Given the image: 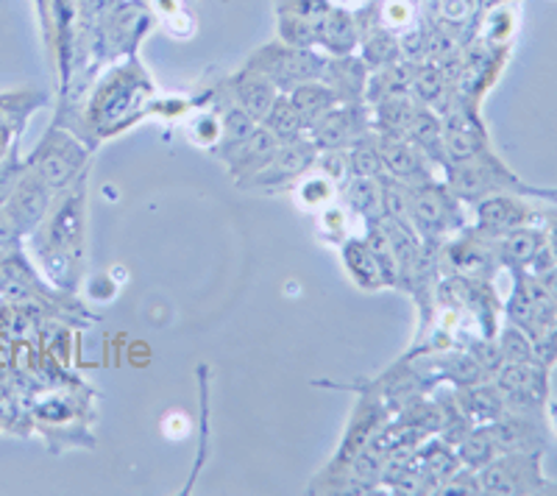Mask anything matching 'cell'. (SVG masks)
I'll list each match as a JSON object with an SVG mask.
<instances>
[{
	"instance_id": "6da1fadb",
	"label": "cell",
	"mask_w": 557,
	"mask_h": 496,
	"mask_svg": "<svg viewBox=\"0 0 557 496\" xmlns=\"http://www.w3.org/2000/svg\"><path fill=\"white\" fill-rule=\"evenodd\" d=\"M84 215H87V190L82 176L53 196L45 221L34 235H28L42 271L62 290H73L76 285V268L84 255Z\"/></svg>"
},
{
	"instance_id": "7a4b0ae2",
	"label": "cell",
	"mask_w": 557,
	"mask_h": 496,
	"mask_svg": "<svg viewBox=\"0 0 557 496\" xmlns=\"http://www.w3.org/2000/svg\"><path fill=\"white\" fill-rule=\"evenodd\" d=\"M151 96L148 82L137 67H121L101 84L87 109V132L96 137H114L146 115V101Z\"/></svg>"
},
{
	"instance_id": "3957f363",
	"label": "cell",
	"mask_w": 557,
	"mask_h": 496,
	"mask_svg": "<svg viewBox=\"0 0 557 496\" xmlns=\"http://www.w3.org/2000/svg\"><path fill=\"white\" fill-rule=\"evenodd\" d=\"M89 148L78 140L76 134L64 132V128L51 126L42 134V140L37 142L32 153L26 157L28 168L37 176L45 178V185L53 193H62L76 178L84 176V165H87Z\"/></svg>"
},
{
	"instance_id": "277c9868",
	"label": "cell",
	"mask_w": 557,
	"mask_h": 496,
	"mask_svg": "<svg viewBox=\"0 0 557 496\" xmlns=\"http://www.w3.org/2000/svg\"><path fill=\"white\" fill-rule=\"evenodd\" d=\"M541 449L502 452L480 469L482 494H552L557 491L541 474Z\"/></svg>"
},
{
	"instance_id": "5b68a950",
	"label": "cell",
	"mask_w": 557,
	"mask_h": 496,
	"mask_svg": "<svg viewBox=\"0 0 557 496\" xmlns=\"http://www.w3.org/2000/svg\"><path fill=\"white\" fill-rule=\"evenodd\" d=\"M407 190H410V221L418 235L437 240L446 232L462 226L460 204H457L460 198L449 187L435 185V178H430L421 185H407Z\"/></svg>"
},
{
	"instance_id": "8992f818",
	"label": "cell",
	"mask_w": 557,
	"mask_h": 496,
	"mask_svg": "<svg viewBox=\"0 0 557 496\" xmlns=\"http://www.w3.org/2000/svg\"><path fill=\"white\" fill-rule=\"evenodd\" d=\"M496 388H499L505 408H513L516 413H532L539 410L549 394L546 382V363L530 360V363H502L494 371Z\"/></svg>"
},
{
	"instance_id": "52a82bcc",
	"label": "cell",
	"mask_w": 557,
	"mask_h": 496,
	"mask_svg": "<svg viewBox=\"0 0 557 496\" xmlns=\"http://www.w3.org/2000/svg\"><path fill=\"white\" fill-rule=\"evenodd\" d=\"M307 132L318 151H346L351 142L374 132V126H371V112H366L360 101H343L318 117Z\"/></svg>"
},
{
	"instance_id": "ba28073f",
	"label": "cell",
	"mask_w": 557,
	"mask_h": 496,
	"mask_svg": "<svg viewBox=\"0 0 557 496\" xmlns=\"http://www.w3.org/2000/svg\"><path fill=\"white\" fill-rule=\"evenodd\" d=\"M318 157H321V151H318V146L310 140V137L278 142L276 153L265 162V168H262L260 173H253V176L248 178L246 187H260V190H268V187L287 185V182H293V178L305 176L310 168H315Z\"/></svg>"
},
{
	"instance_id": "9c48e42d",
	"label": "cell",
	"mask_w": 557,
	"mask_h": 496,
	"mask_svg": "<svg viewBox=\"0 0 557 496\" xmlns=\"http://www.w3.org/2000/svg\"><path fill=\"white\" fill-rule=\"evenodd\" d=\"M53 196L57 193L45 185V178L37 176L26 162V173L20 176L12 198L3 207L9 212V218H12L14 226H17L20 235H23V240H28V235H34L39 223L45 221V215H48V210L53 204Z\"/></svg>"
},
{
	"instance_id": "30bf717a",
	"label": "cell",
	"mask_w": 557,
	"mask_h": 496,
	"mask_svg": "<svg viewBox=\"0 0 557 496\" xmlns=\"http://www.w3.org/2000/svg\"><path fill=\"white\" fill-rule=\"evenodd\" d=\"M260 71L262 76L271 78V84L276 89H285L290 92L293 87L305 82H318L323 78V71H326V62L318 57H312L305 48H293V51H276V48H268L260 57Z\"/></svg>"
},
{
	"instance_id": "8fae6325",
	"label": "cell",
	"mask_w": 557,
	"mask_h": 496,
	"mask_svg": "<svg viewBox=\"0 0 557 496\" xmlns=\"http://www.w3.org/2000/svg\"><path fill=\"white\" fill-rule=\"evenodd\" d=\"M532 221V210L524 198L510 193H494L476 201V232L487 237H502Z\"/></svg>"
},
{
	"instance_id": "7c38bea8",
	"label": "cell",
	"mask_w": 557,
	"mask_h": 496,
	"mask_svg": "<svg viewBox=\"0 0 557 496\" xmlns=\"http://www.w3.org/2000/svg\"><path fill=\"white\" fill-rule=\"evenodd\" d=\"M376 146H380L382 168H385V176L399 178L405 185H421V182H430V160L424 153L418 151L412 142H407L405 137H385V134H376Z\"/></svg>"
},
{
	"instance_id": "4fadbf2b",
	"label": "cell",
	"mask_w": 557,
	"mask_h": 496,
	"mask_svg": "<svg viewBox=\"0 0 557 496\" xmlns=\"http://www.w3.org/2000/svg\"><path fill=\"white\" fill-rule=\"evenodd\" d=\"M382 421H385V410H382L380 401L362 399L360 408L355 410V419L348 424L346 438H343L341 449H337L335 460H332L330 474H341V471H346L351 466V460L366 449L368 441L374 438Z\"/></svg>"
},
{
	"instance_id": "5bb4252c",
	"label": "cell",
	"mask_w": 557,
	"mask_h": 496,
	"mask_svg": "<svg viewBox=\"0 0 557 496\" xmlns=\"http://www.w3.org/2000/svg\"><path fill=\"white\" fill-rule=\"evenodd\" d=\"M276 148H278L276 134H271L260 123V126L253 128L251 137H246L240 146L232 148V151L223 157V162L228 165V173H232V178H237L240 185H246L253 173H260L262 168H265V162L271 160L273 153H276Z\"/></svg>"
},
{
	"instance_id": "9a60e30c",
	"label": "cell",
	"mask_w": 557,
	"mask_h": 496,
	"mask_svg": "<svg viewBox=\"0 0 557 496\" xmlns=\"http://www.w3.org/2000/svg\"><path fill=\"white\" fill-rule=\"evenodd\" d=\"M485 426L499 446V452H532V449L544 446L539 426L532 424L524 413H502L499 419Z\"/></svg>"
},
{
	"instance_id": "2e32d148",
	"label": "cell",
	"mask_w": 557,
	"mask_h": 496,
	"mask_svg": "<svg viewBox=\"0 0 557 496\" xmlns=\"http://www.w3.org/2000/svg\"><path fill=\"white\" fill-rule=\"evenodd\" d=\"M544 248H546V232L532 230V226H519V230L505 232V235L496 240L494 255L499 257L502 265L521 271V268L530 265V262L544 251Z\"/></svg>"
},
{
	"instance_id": "e0dca14e",
	"label": "cell",
	"mask_w": 557,
	"mask_h": 496,
	"mask_svg": "<svg viewBox=\"0 0 557 496\" xmlns=\"http://www.w3.org/2000/svg\"><path fill=\"white\" fill-rule=\"evenodd\" d=\"M405 140L412 142L418 151L424 153L430 162L446 168L444 157V121L437 117V112H432L430 107H418L416 115H412L410 128H407Z\"/></svg>"
},
{
	"instance_id": "ac0fdd59",
	"label": "cell",
	"mask_w": 557,
	"mask_h": 496,
	"mask_svg": "<svg viewBox=\"0 0 557 496\" xmlns=\"http://www.w3.org/2000/svg\"><path fill=\"white\" fill-rule=\"evenodd\" d=\"M273 101H276V87L260 71L248 67V71H243L235 78V103L246 109L257 123H262V117L268 115V109L273 107Z\"/></svg>"
},
{
	"instance_id": "d6986e66",
	"label": "cell",
	"mask_w": 557,
	"mask_h": 496,
	"mask_svg": "<svg viewBox=\"0 0 557 496\" xmlns=\"http://www.w3.org/2000/svg\"><path fill=\"white\" fill-rule=\"evenodd\" d=\"M343 262H346L348 274H351L355 285H360L362 290H380V287L387 285L385 271H382L374 248L368 246V240L343 243Z\"/></svg>"
},
{
	"instance_id": "ffe728a7",
	"label": "cell",
	"mask_w": 557,
	"mask_h": 496,
	"mask_svg": "<svg viewBox=\"0 0 557 496\" xmlns=\"http://www.w3.org/2000/svg\"><path fill=\"white\" fill-rule=\"evenodd\" d=\"M457 405L476 424H491L507 410L499 388L487 385V382H476V385H466V388L457 390Z\"/></svg>"
},
{
	"instance_id": "44dd1931",
	"label": "cell",
	"mask_w": 557,
	"mask_h": 496,
	"mask_svg": "<svg viewBox=\"0 0 557 496\" xmlns=\"http://www.w3.org/2000/svg\"><path fill=\"white\" fill-rule=\"evenodd\" d=\"M45 103L42 92L37 89H14V92H0V132L23 134L28 117Z\"/></svg>"
},
{
	"instance_id": "7402d4cb",
	"label": "cell",
	"mask_w": 557,
	"mask_h": 496,
	"mask_svg": "<svg viewBox=\"0 0 557 496\" xmlns=\"http://www.w3.org/2000/svg\"><path fill=\"white\" fill-rule=\"evenodd\" d=\"M376 103V112L371 117V126L376 134H385V137H405L407 128H410L412 115H416V103L407 96H385Z\"/></svg>"
},
{
	"instance_id": "603a6c76",
	"label": "cell",
	"mask_w": 557,
	"mask_h": 496,
	"mask_svg": "<svg viewBox=\"0 0 557 496\" xmlns=\"http://www.w3.org/2000/svg\"><path fill=\"white\" fill-rule=\"evenodd\" d=\"M290 101L296 103V109L301 112L307 128H310L318 117L326 115L332 107L343 103L335 89H332L330 84H321V82H305V84H298V87H293Z\"/></svg>"
},
{
	"instance_id": "cb8c5ba5",
	"label": "cell",
	"mask_w": 557,
	"mask_h": 496,
	"mask_svg": "<svg viewBox=\"0 0 557 496\" xmlns=\"http://www.w3.org/2000/svg\"><path fill=\"white\" fill-rule=\"evenodd\" d=\"M446 260L451 262V268L469 274V280H482L485 276L482 268H487L494 260V246L476 243L474 237H460L451 246H446Z\"/></svg>"
},
{
	"instance_id": "d4e9b609",
	"label": "cell",
	"mask_w": 557,
	"mask_h": 496,
	"mask_svg": "<svg viewBox=\"0 0 557 496\" xmlns=\"http://www.w3.org/2000/svg\"><path fill=\"white\" fill-rule=\"evenodd\" d=\"M262 126L271 134H276L278 142L298 140V137H305L307 132L305 117H301V112L296 109V103L290 101V96H276L273 107L268 109V115L262 117Z\"/></svg>"
},
{
	"instance_id": "484cf974",
	"label": "cell",
	"mask_w": 557,
	"mask_h": 496,
	"mask_svg": "<svg viewBox=\"0 0 557 496\" xmlns=\"http://www.w3.org/2000/svg\"><path fill=\"white\" fill-rule=\"evenodd\" d=\"M346 157V173L357 178H382L385 176V168H382L380 146H376V134H366L357 142L343 151Z\"/></svg>"
},
{
	"instance_id": "4316f807",
	"label": "cell",
	"mask_w": 557,
	"mask_h": 496,
	"mask_svg": "<svg viewBox=\"0 0 557 496\" xmlns=\"http://www.w3.org/2000/svg\"><path fill=\"white\" fill-rule=\"evenodd\" d=\"M346 204L362 215L371 223L382 221V187L380 178H357L351 176V182L346 185Z\"/></svg>"
},
{
	"instance_id": "83f0119b",
	"label": "cell",
	"mask_w": 557,
	"mask_h": 496,
	"mask_svg": "<svg viewBox=\"0 0 557 496\" xmlns=\"http://www.w3.org/2000/svg\"><path fill=\"white\" fill-rule=\"evenodd\" d=\"M323 78H330V87L335 89L341 101H360L366 92V67L351 59H341L335 64H326Z\"/></svg>"
},
{
	"instance_id": "f1b7e54d",
	"label": "cell",
	"mask_w": 557,
	"mask_h": 496,
	"mask_svg": "<svg viewBox=\"0 0 557 496\" xmlns=\"http://www.w3.org/2000/svg\"><path fill=\"white\" fill-rule=\"evenodd\" d=\"M457 458H460V463L466 466V469L480 471L482 466H487L494 458H499V446L491 438L485 424L476 426V430L471 426L469 433H466V438L457 444Z\"/></svg>"
},
{
	"instance_id": "f546056e",
	"label": "cell",
	"mask_w": 557,
	"mask_h": 496,
	"mask_svg": "<svg viewBox=\"0 0 557 496\" xmlns=\"http://www.w3.org/2000/svg\"><path fill=\"white\" fill-rule=\"evenodd\" d=\"M444 89H446V82L441 67H435V64H421V67H416L410 96L418 98L421 107H441Z\"/></svg>"
},
{
	"instance_id": "4dcf8cb0",
	"label": "cell",
	"mask_w": 557,
	"mask_h": 496,
	"mask_svg": "<svg viewBox=\"0 0 557 496\" xmlns=\"http://www.w3.org/2000/svg\"><path fill=\"white\" fill-rule=\"evenodd\" d=\"M499 351L507 363H530V360H541L539 349H535V340L516 324L502 330Z\"/></svg>"
},
{
	"instance_id": "1f68e13d",
	"label": "cell",
	"mask_w": 557,
	"mask_h": 496,
	"mask_svg": "<svg viewBox=\"0 0 557 496\" xmlns=\"http://www.w3.org/2000/svg\"><path fill=\"white\" fill-rule=\"evenodd\" d=\"M441 374L446 380H451L455 385L466 388V385H476V382H485L487 371L482 369L480 363L474 360V355H451L444 357V363H441Z\"/></svg>"
},
{
	"instance_id": "d6a6232c",
	"label": "cell",
	"mask_w": 557,
	"mask_h": 496,
	"mask_svg": "<svg viewBox=\"0 0 557 496\" xmlns=\"http://www.w3.org/2000/svg\"><path fill=\"white\" fill-rule=\"evenodd\" d=\"M318 39H321V42L330 48V51L346 53L357 39L355 23H351V17H346V14H341V12L332 14V17L323 23L321 32H318Z\"/></svg>"
},
{
	"instance_id": "836d02e7",
	"label": "cell",
	"mask_w": 557,
	"mask_h": 496,
	"mask_svg": "<svg viewBox=\"0 0 557 496\" xmlns=\"http://www.w3.org/2000/svg\"><path fill=\"white\" fill-rule=\"evenodd\" d=\"M335 178L332 176H310L301 182V187H298V204L307 207V210H326V207H332V201H335V185H332Z\"/></svg>"
},
{
	"instance_id": "e575fe53",
	"label": "cell",
	"mask_w": 557,
	"mask_h": 496,
	"mask_svg": "<svg viewBox=\"0 0 557 496\" xmlns=\"http://www.w3.org/2000/svg\"><path fill=\"white\" fill-rule=\"evenodd\" d=\"M26 173V160L20 157V151H9L3 160H0V210L7 207V201L12 198L14 187H17L20 176Z\"/></svg>"
},
{
	"instance_id": "d590c367",
	"label": "cell",
	"mask_w": 557,
	"mask_h": 496,
	"mask_svg": "<svg viewBox=\"0 0 557 496\" xmlns=\"http://www.w3.org/2000/svg\"><path fill=\"white\" fill-rule=\"evenodd\" d=\"M17 424H26V413L20 408L14 390L0 380V430L17 433Z\"/></svg>"
},
{
	"instance_id": "8d00e7d4",
	"label": "cell",
	"mask_w": 557,
	"mask_h": 496,
	"mask_svg": "<svg viewBox=\"0 0 557 496\" xmlns=\"http://www.w3.org/2000/svg\"><path fill=\"white\" fill-rule=\"evenodd\" d=\"M223 137V126H221V115H201L196 123L190 126V140L196 146L203 148H215Z\"/></svg>"
},
{
	"instance_id": "74e56055",
	"label": "cell",
	"mask_w": 557,
	"mask_h": 496,
	"mask_svg": "<svg viewBox=\"0 0 557 496\" xmlns=\"http://www.w3.org/2000/svg\"><path fill=\"white\" fill-rule=\"evenodd\" d=\"M396 57V39L391 34H374L366 45V59L371 67H387Z\"/></svg>"
},
{
	"instance_id": "f35d334b",
	"label": "cell",
	"mask_w": 557,
	"mask_h": 496,
	"mask_svg": "<svg viewBox=\"0 0 557 496\" xmlns=\"http://www.w3.org/2000/svg\"><path fill=\"white\" fill-rule=\"evenodd\" d=\"M23 243V235L17 232V226L12 223L7 210H0V248H17Z\"/></svg>"
},
{
	"instance_id": "ab89813d",
	"label": "cell",
	"mask_w": 557,
	"mask_h": 496,
	"mask_svg": "<svg viewBox=\"0 0 557 496\" xmlns=\"http://www.w3.org/2000/svg\"><path fill=\"white\" fill-rule=\"evenodd\" d=\"M385 17L391 26H401V23H407V20H410V9H407L405 3H399V0H393L391 7H387Z\"/></svg>"
},
{
	"instance_id": "60d3db41",
	"label": "cell",
	"mask_w": 557,
	"mask_h": 496,
	"mask_svg": "<svg viewBox=\"0 0 557 496\" xmlns=\"http://www.w3.org/2000/svg\"><path fill=\"white\" fill-rule=\"evenodd\" d=\"M546 246H549L552 257H555V260H557V221L552 223L549 232H546Z\"/></svg>"
},
{
	"instance_id": "b9f144b4",
	"label": "cell",
	"mask_w": 557,
	"mask_h": 496,
	"mask_svg": "<svg viewBox=\"0 0 557 496\" xmlns=\"http://www.w3.org/2000/svg\"><path fill=\"white\" fill-rule=\"evenodd\" d=\"M549 419H552V426H555V433H557V401H549Z\"/></svg>"
}]
</instances>
